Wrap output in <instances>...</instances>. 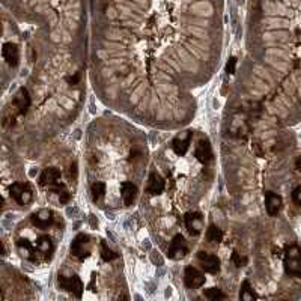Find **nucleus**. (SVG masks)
I'll use <instances>...</instances> for the list:
<instances>
[{
    "label": "nucleus",
    "instance_id": "obj_1",
    "mask_svg": "<svg viewBox=\"0 0 301 301\" xmlns=\"http://www.w3.org/2000/svg\"><path fill=\"white\" fill-rule=\"evenodd\" d=\"M285 271L289 276L301 277V249L298 246H291L285 255Z\"/></svg>",
    "mask_w": 301,
    "mask_h": 301
},
{
    "label": "nucleus",
    "instance_id": "obj_2",
    "mask_svg": "<svg viewBox=\"0 0 301 301\" xmlns=\"http://www.w3.org/2000/svg\"><path fill=\"white\" fill-rule=\"evenodd\" d=\"M11 196L15 199V202L18 205H29L32 202L34 193H32V190H30V187L27 184L15 182L11 187Z\"/></svg>",
    "mask_w": 301,
    "mask_h": 301
},
{
    "label": "nucleus",
    "instance_id": "obj_3",
    "mask_svg": "<svg viewBox=\"0 0 301 301\" xmlns=\"http://www.w3.org/2000/svg\"><path fill=\"white\" fill-rule=\"evenodd\" d=\"M188 253V246H187V241L184 240L182 235H176L172 240L169 249H168V256L171 259H182L185 255Z\"/></svg>",
    "mask_w": 301,
    "mask_h": 301
},
{
    "label": "nucleus",
    "instance_id": "obj_4",
    "mask_svg": "<svg viewBox=\"0 0 301 301\" xmlns=\"http://www.w3.org/2000/svg\"><path fill=\"white\" fill-rule=\"evenodd\" d=\"M57 283H59L60 289H63V291H70V292L76 294L77 297H82L83 285H82V280H80L77 276H73V277L59 276V277H57Z\"/></svg>",
    "mask_w": 301,
    "mask_h": 301
},
{
    "label": "nucleus",
    "instance_id": "obj_5",
    "mask_svg": "<svg viewBox=\"0 0 301 301\" xmlns=\"http://www.w3.org/2000/svg\"><path fill=\"white\" fill-rule=\"evenodd\" d=\"M184 282H185V286L187 288L196 289V288H200L205 283V276L197 268L187 266L185 268V273H184Z\"/></svg>",
    "mask_w": 301,
    "mask_h": 301
},
{
    "label": "nucleus",
    "instance_id": "obj_6",
    "mask_svg": "<svg viewBox=\"0 0 301 301\" xmlns=\"http://www.w3.org/2000/svg\"><path fill=\"white\" fill-rule=\"evenodd\" d=\"M190 142H191V132L190 131H182L181 134H178L172 142L173 151L178 155H184L188 148H190Z\"/></svg>",
    "mask_w": 301,
    "mask_h": 301
},
{
    "label": "nucleus",
    "instance_id": "obj_7",
    "mask_svg": "<svg viewBox=\"0 0 301 301\" xmlns=\"http://www.w3.org/2000/svg\"><path fill=\"white\" fill-rule=\"evenodd\" d=\"M197 258L200 260L202 268H204L207 273L215 274V273L220 271V259L217 258V256H214V255H210V253H207V252H200Z\"/></svg>",
    "mask_w": 301,
    "mask_h": 301
},
{
    "label": "nucleus",
    "instance_id": "obj_8",
    "mask_svg": "<svg viewBox=\"0 0 301 301\" xmlns=\"http://www.w3.org/2000/svg\"><path fill=\"white\" fill-rule=\"evenodd\" d=\"M185 226L190 233L199 235L204 230V218L199 213H188L185 215Z\"/></svg>",
    "mask_w": 301,
    "mask_h": 301
},
{
    "label": "nucleus",
    "instance_id": "obj_9",
    "mask_svg": "<svg viewBox=\"0 0 301 301\" xmlns=\"http://www.w3.org/2000/svg\"><path fill=\"white\" fill-rule=\"evenodd\" d=\"M282 197L273 191H266L265 194V208H266V213L270 215H277L282 210Z\"/></svg>",
    "mask_w": 301,
    "mask_h": 301
},
{
    "label": "nucleus",
    "instance_id": "obj_10",
    "mask_svg": "<svg viewBox=\"0 0 301 301\" xmlns=\"http://www.w3.org/2000/svg\"><path fill=\"white\" fill-rule=\"evenodd\" d=\"M89 252V237L79 235L71 244V253L77 258H85Z\"/></svg>",
    "mask_w": 301,
    "mask_h": 301
},
{
    "label": "nucleus",
    "instance_id": "obj_11",
    "mask_svg": "<svg viewBox=\"0 0 301 301\" xmlns=\"http://www.w3.org/2000/svg\"><path fill=\"white\" fill-rule=\"evenodd\" d=\"M40 182L41 185H47L51 190L54 185L60 184V172L54 168H47L40 176Z\"/></svg>",
    "mask_w": 301,
    "mask_h": 301
},
{
    "label": "nucleus",
    "instance_id": "obj_12",
    "mask_svg": "<svg viewBox=\"0 0 301 301\" xmlns=\"http://www.w3.org/2000/svg\"><path fill=\"white\" fill-rule=\"evenodd\" d=\"M32 223L40 229H45L53 223V213L48 210H40L38 213L32 215Z\"/></svg>",
    "mask_w": 301,
    "mask_h": 301
},
{
    "label": "nucleus",
    "instance_id": "obj_13",
    "mask_svg": "<svg viewBox=\"0 0 301 301\" xmlns=\"http://www.w3.org/2000/svg\"><path fill=\"white\" fill-rule=\"evenodd\" d=\"M3 59L11 65V66H17L18 60H20V53L15 44H5L3 45Z\"/></svg>",
    "mask_w": 301,
    "mask_h": 301
},
{
    "label": "nucleus",
    "instance_id": "obj_14",
    "mask_svg": "<svg viewBox=\"0 0 301 301\" xmlns=\"http://www.w3.org/2000/svg\"><path fill=\"white\" fill-rule=\"evenodd\" d=\"M14 104L17 106V109H18L20 113H26V112H27V109H29V106H30V96H29L27 89L21 87V89L15 93Z\"/></svg>",
    "mask_w": 301,
    "mask_h": 301
},
{
    "label": "nucleus",
    "instance_id": "obj_15",
    "mask_svg": "<svg viewBox=\"0 0 301 301\" xmlns=\"http://www.w3.org/2000/svg\"><path fill=\"white\" fill-rule=\"evenodd\" d=\"M164 190V179L158 173L152 172L148 181V191L151 194H160Z\"/></svg>",
    "mask_w": 301,
    "mask_h": 301
},
{
    "label": "nucleus",
    "instance_id": "obj_16",
    "mask_svg": "<svg viewBox=\"0 0 301 301\" xmlns=\"http://www.w3.org/2000/svg\"><path fill=\"white\" fill-rule=\"evenodd\" d=\"M196 157H197V160L202 161V163H207V161L211 160V157H213V149H211V145H210L208 140H200V142H199V145H197V148H196Z\"/></svg>",
    "mask_w": 301,
    "mask_h": 301
},
{
    "label": "nucleus",
    "instance_id": "obj_17",
    "mask_svg": "<svg viewBox=\"0 0 301 301\" xmlns=\"http://www.w3.org/2000/svg\"><path fill=\"white\" fill-rule=\"evenodd\" d=\"M121 193H122V199L125 205H132V202L137 197V187L131 182H124L121 187Z\"/></svg>",
    "mask_w": 301,
    "mask_h": 301
},
{
    "label": "nucleus",
    "instance_id": "obj_18",
    "mask_svg": "<svg viewBox=\"0 0 301 301\" xmlns=\"http://www.w3.org/2000/svg\"><path fill=\"white\" fill-rule=\"evenodd\" d=\"M207 240L211 241V243H220L223 240V232L217 226L211 224L207 230Z\"/></svg>",
    "mask_w": 301,
    "mask_h": 301
},
{
    "label": "nucleus",
    "instance_id": "obj_19",
    "mask_svg": "<svg viewBox=\"0 0 301 301\" xmlns=\"http://www.w3.org/2000/svg\"><path fill=\"white\" fill-rule=\"evenodd\" d=\"M104 193H106V185L103 182H95L92 185V197L95 202H99L104 197Z\"/></svg>",
    "mask_w": 301,
    "mask_h": 301
},
{
    "label": "nucleus",
    "instance_id": "obj_20",
    "mask_svg": "<svg viewBox=\"0 0 301 301\" xmlns=\"http://www.w3.org/2000/svg\"><path fill=\"white\" fill-rule=\"evenodd\" d=\"M37 249H38L40 252H43V253H50V252L53 250V243H51V240H50L48 237H43V238L38 240Z\"/></svg>",
    "mask_w": 301,
    "mask_h": 301
},
{
    "label": "nucleus",
    "instance_id": "obj_21",
    "mask_svg": "<svg viewBox=\"0 0 301 301\" xmlns=\"http://www.w3.org/2000/svg\"><path fill=\"white\" fill-rule=\"evenodd\" d=\"M240 298L241 300H255L256 298V294L253 292V289L250 288L249 282H244L243 283V289H241V294H240Z\"/></svg>",
    "mask_w": 301,
    "mask_h": 301
},
{
    "label": "nucleus",
    "instance_id": "obj_22",
    "mask_svg": "<svg viewBox=\"0 0 301 301\" xmlns=\"http://www.w3.org/2000/svg\"><path fill=\"white\" fill-rule=\"evenodd\" d=\"M17 247H18V252L26 256V258H30V253H32V246L27 240H20L17 243Z\"/></svg>",
    "mask_w": 301,
    "mask_h": 301
},
{
    "label": "nucleus",
    "instance_id": "obj_23",
    "mask_svg": "<svg viewBox=\"0 0 301 301\" xmlns=\"http://www.w3.org/2000/svg\"><path fill=\"white\" fill-rule=\"evenodd\" d=\"M205 297L208 300H220V298H224V294L217 288H210V289L205 291Z\"/></svg>",
    "mask_w": 301,
    "mask_h": 301
},
{
    "label": "nucleus",
    "instance_id": "obj_24",
    "mask_svg": "<svg viewBox=\"0 0 301 301\" xmlns=\"http://www.w3.org/2000/svg\"><path fill=\"white\" fill-rule=\"evenodd\" d=\"M101 256L104 260H113V259L116 258V253H113L107 246H106V243H101Z\"/></svg>",
    "mask_w": 301,
    "mask_h": 301
},
{
    "label": "nucleus",
    "instance_id": "obj_25",
    "mask_svg": "<svg viewBox=\"0 0 301 301\" xmlns=\"http://www.w3.org/2000/svg\"><path fill=\"white\" fill-rule=\"evenodd\" d=\"M235 65H237V59H235V57H230L229 62H227V65H226L227 74H233V73H235Z\"/></svg>",
    "mask_w": 301,
    "mask_h": 301
},
{
    "label": "nucleus",
    "instance_id": "obj_26",
    "mask_svg": "<svg viewBox=\"0 0 301 301\" xmlns=\"http://www.w3.org/2000/svg\"><path fill=\"white\" fill-rule=\"evenodd\" d=\"M70 197H71V194H70L68 190H65V188L59 193V200H60V204H66V202L70 200Z\"/></svg>",
    "mask_w": 301,
    "mask_h": 301
},
{
    "label": "nucleus",
    "instance_id": "obj_27",
    "mask_svg": "<svg viewBox=\"0 0 301 301\" xmlns=\"http://www.w3.org/2000/svg\"><path fill=\"white\" fill-rule=\"evenodd\" d=\"M292 199H294V202H295V204L301 205V185L294 190V193H292Z\"/></svg>",
    "mask_w": 301,
    "mask_h": 301
},
{
    "label": "nucleus",
    "instance_id": "obj_28",
    "mask_svg": "<svg viewBox=\"0 0 301 301\" xmlns=\"http://www.w3.org/2000/svg\"><path fill=\"white\" fill-rule=\"evenodd\" d=\"M151 260H152L157 266H161V265H163V258H161L158 253H155V252L151 253Z\"/></svg>",
    "mask_w": 301,
    "mask_h": 301
},
{
    "label": "nucleus",
    "instance_id": "obj_29",
    "mask_svg": "<svg viewBox=\"0 0 301 301\" xmlns=\"http://www.w3.org/2000/svg\"><path fill=\"white\" fill-rule=\"evenodd\" d=\"M232 259H233V262L237 263V266H243L241 263H243L244 260H243V259H241V258H240V256H238V253H237V252L233 253V256H232Z\"/></svg>",
    "mask_w": 301,
    "mask_h": 301
},
{
    "label": "nucleus",
    "instance_id": "obj_30",
    "mask_svg": "<svg viewBox=\"0 0 301 301\" xmlns=\"http://www.w3.org/2000/svg\"><path fill=\"white\" fill-rule=\"evenodd\" d=\"M79 79H80V74H76V77L68 79V82H71V83H77V82H79Z\"/></svg>",
    "mask_w": 301,
    "mask_h": 301
},
{
    "label": "nucleus",
    "instance_id": "obj_31",
    "mask_svg": "<svg viewBox=\"0 0 301 301\" xmlns=\"http://www.w3.org/2000/svg\"><path fill=\"white\" fill-rule=\"evenodd\" d=\"M77 214V208H68V215Z\"/></svg>",
    "mask_w": 301,
    "mask_h": 301
},
{
    "label": "nucleus",
    "instance_id": "obj_32",
    "mask_svg": "<svg viewBox=\"0 0 301 301\" xmlns=\"http://www.w3.org/2000/svg\"><path fill=\"white\" fill-rule=\"evenodd\" d=\"M295 166H297V169L301 172V157H298V160H297V163H295Z\"/></svg>",
    "mask_w": 301,
    "mask_h": 301
}]
</instances>
